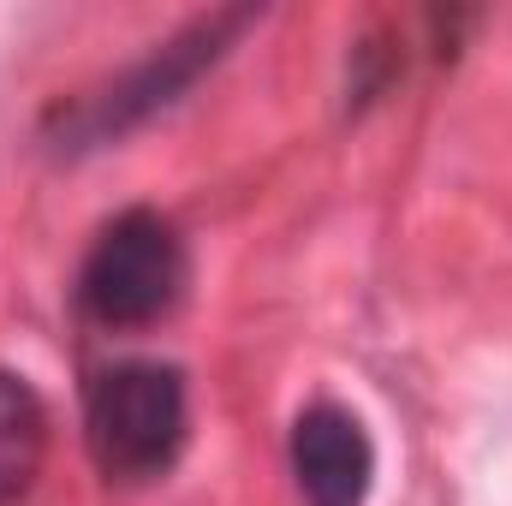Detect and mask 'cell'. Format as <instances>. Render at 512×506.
Returning a JSON list of instances; mask_svg holds the SVG:
<instances>
[{
    "label": "cell",
    "instance_id": "cell-4",
    "mask_svg": "<svg viewBox=\"0 0 512 506\" xmlns=\"http://www.w3.org/2000/svg\"><path fill=\"white\" fill-rule=\"evenodd\" d=\"M292 477L310 506H364L376 483V447L340 405H310L292 423Z\"/></svg>",
    "mask_w": 512,
    "mask_h": 506
},
{
    "label": "cell",
    "instance_id": "cell-2",
    "mask_svg": "<svg viewBox=\"0 0 512 506\" xmlns=\"http://www.w3.org/2000/svg\"><path fill=\"white\" fill-rule=\"evenodd\" d=\"M185 274L191 262L173 221H161L155 209H126L96 233V245L84 256L78 304L102 328H149L179 304Z\"/></svg>",
    "mask_w": 512,
    "mask_h": 506
},
{
    "label": "cell",
    "instance_id": "cell-3",
    "mask_svg": "<svg viewBox=\"0 0 512 506\" xmlns=\"http://www.w3.org/2000/svg\"><path fill=\"white\" fill-rule=\"evenodd\" d=\"M245 18H251V12H209V18L185 24V30H179L173 42H161L137 72H126L108 96H96L90 108H78V114H72V137H78V143H102V137H120L126 126L149 120L155 108L179 102V96L227 54V42L245 30Z\"/></svg>",
    "mask_w": 512,
    "mask_h": 506
},
{
    "label": "cell",
    "instance_id": "cell-5",
    "mask_svg": "<svg viewBox=\"0 0 512 506\" xmlns=\"http://www.w3.org/2000/svg\"><path fill=\"white\" fill-rule=\"evenodd\" d=\"M48 459V405L24 376L0 370V506L24 501Z\"/></svg>",
    "mask_w": 512,
    "mask_h": 506
},
{
    "label": "cell",
    "instance_id": "cell-1",
    "mask_svg": "<svg viewBox=\"0 0 512 506\" xmlns=\"http://www.w3.org/2000/svg\"><path fill=\"white\" fill-rule=\"evenodd\" d=\"M84 429L90 453L108 477L120 483H149L161 477L191 429L185 405V376L173 364H114L90 381L84 399Z\"/></svg>",
    "mask_w": 512,
    "mask_h": 506
}]
</instances>
